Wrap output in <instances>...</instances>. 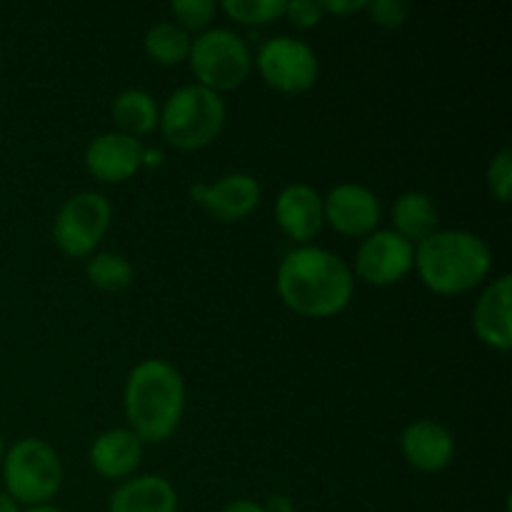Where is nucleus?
<instances>
[{"label": "nucleus", "instance_id": "obj_26", "mask_svg": "<svg viewBox=\"0 0 512 512\" xmlns=\"http://www.w3.org/2000/svg\"><path fill=\"white\" fill-rule=\"evenodd\" d=\"M323 8L320 3L313 0H293V3H285V18L290 20L298 28H315L323 20Z\"/></svg>", "mask_w": 512, "mask_h": 512}, {"label": "nucleus", "instance_id": "obj_18", "mask_svg": "<svg viewBox=\"0 0 512 512\" xmlns=\"http://www.w3.org/2000/svg\"><path fill=\"white\" fill-rule=\"evenodd\" d=\"M438 223V208L423 190H408L393 203V230L408 243H423L438 230Z\"/></svg>", "mask_w": 512, "mask_h": 512}, {"label": "nucleus", "instance_id": "obj_31", "mask_svg": "<svg viewBox=\"0 0 512 512\" xmlns=\"http://www.w3.org/2000/svg\"><path fill=\"white\" fill-rule=\"evenodd\" d=\"M25 512H65L63 508H58V505H35V508H28Z\"/></svg>", "mask_w": 512, "mask_h": 512}, {"label": "nucleus", "instance_id": "obj_28", "mask_svg": "<svg viewBox=\"0 0 512 512\" xmlns=\"http://www.w3.org/2000/svg\"><path fill=\"white\" fill-rule=\"evenodd\" d=\"M220 512H268V510H265V505L255 503V500L240 498V500H233V503L225 505Z\"/></svg>", "mask_w": 512, "mask_h": 512}, {"label": "nucleus", "instance_id": "obj_5", "mask_svg": "<svg viewBox=\"0 0 512 512\" xmlns=\"http://www.w3.org/2000/svg\"><path fill=\"white\" fill-rule=\"evenodd\" d=\"M5 493L18 505H48L63 485V463L53 445L23 438L3 455Z\"/></svg>", "mask_w": 512, "mask_h": 512}, {"label": "nucleus", "instance_id": "obj_25", "mask_svg": "<svg viewBox=\"0 0 512 512\" xmlns=\"http://www.w3.org/2000/svg\"><path fill=\"white\" fill-rule=\"evenodd\" d=\"M365 10L370 13V20L385 30L403 28L410 15V5L400 3V0H373Z\"/></svg>", "mask_w": 512, "mask_h": 512}, {"label": "nucleus", "instance_id": "obj_11", "mask_svg": "<svg viewBox=\"0 0 512 512\" xmlns=\"http://www.w3.org/2000/svg\"><path fill=\"white\" fill-rule=\"evenodd\" d=\"M195 200L220 223H235L253 213L263 198V188L248 173H230L213 185H195L190 190Z\"/></svg>", "mask_w": 512, "mask_h": 512}, {"label": "nucleus", "instance_id": "obj_24", "mask_svg": "<svg viewBox=\"0 0 512 512\" xmlns=\"http://www.w3.org/2000/svg\"><path fill=\"white\" fill-rule=\"evenodd\" d=\"M488 188L493 193L495 200L500 203H508L510 200V188H512V150L503 148L488 165Z\"/></svg>", "mask_w": 512, "mask_h": 512}, {"label": "nucleus", "instance_id": "obj_22", "mask_svg": "<svg viewBox=\"0 0 512 512\" xmlns=\"http://www.w3.org/2000/svg\"><path fill=\"white\" fill-rule=\"evenodd\" d=\"M223 13L243 25H268L285 18V0H225Z\"/></svg>", "mask_w": 512, "mask_h": 512}, {"label": "nucleus", "instance_id": "obj_23", "mask_svg": "<svg viewBox=\"0 0 512 512\" xmlns=\"http://www.w3.org/2000/svg\"><path fill=\"white\" fill-rule=\"evenodd\" d=\"M170 13H173L175 25H180L185 33H203L213 23L218 5L213 0H178L170 5Z\"/></svg>", "mask_w": 512, "mask_h": 512}, {"label": "nucleus", "instance_id": "obj_13", "mask_svg": "<svg viewBox=\"0 0 512 512\" xmlns=\"http://www.w3.org/2000/svg\"><path fill=\"white\" fill-rule=\"evenodd\" d=\"M275 220L290 240L308 245L323 230V195L305 183L283 188L275 198Z\"/></svg>", "mask_w": 512, "mask_h": 512}, {"label": "nucleus", "instance_id": "obj_10", "mask_svg": "<svg viewBox=\"0 0 512 512\" xmlns=\"http://www.w3.org/2000/svg\"><path fill=\"white\" fill-rule=\"evenodd\" d=\"M383 218L378 195L360 183H340L323 198V220L340 235L368 238Z\"/></svg>", "mask_w": 512, "mask_h": 512}, {"label": "nucleus", "instance_id": "obj_19", "mask_svg": "<svg viewBox=\"0 0 512 512\" xmlns=\"http://www.w3.org/2000/svg\"><path fill=\"white\" fill-rule=\"evenodd\" d=\"M113 113L115 125H118V133L130 135V138H143V135H150L155 128H158L160 120V108L155 103V98L145 90L130 88L123 90L118 98L113 100Z\"/></svg>", "mask_w": 512, "mask_h": 512}, {"label": "nucleus", "instance_id": "obj_7", "mask_svg": "<svg viewBox=\"0 0 512 512\" xmlns=\"http://www.w3.org/2000/svg\"><path fill=\"white\" fill-rule=\"evenodd\" d=\"M113 220L108 198L93 190L65 200L53 220V240L68 258H90Z\"/></svg>", "mask_w": 512, "mask_h": 512}, {"label": "nucleus", "instance_id": "obj_17", "mask_svg": "<svg viewBox=\"0 0 512 512\" xmlns=\"http://www.w3.org/2000/svg\"><path fill=\"white\" fill-rule=\"evenodd\" d=\"M108 512H178V490L163 475H138L113 490Z\"/></svg>", "mask_w": 512, "mask_h": 512}, {"label": "nucleus", "instance_id": "obj_12", "mask_svg": "<svg viewBox=\"0 0 512 512\" xmlns=\"http://www.w3.org/2000/svg\"><path fill=\"white\" fill-rule=\"evenodd\" d=\"M143 143L123 133H103L85 148V168L95 180L108 185L125 183L143 168Z\"/></svg>", "mask_w": 512, "mask_h": 512}, {"label": "nucleus", "instance_id": "obj_4", "mask_svg": "<svg viewBox=\"0 0 512 512\" xmlns=\"http://www.w3.org/2000/svg\"><path fill=\"white\" fill-rule=\"evenodd\" d=\"M225 108L223 95L203 88V85H183L160 108L158 128L163 133V140L173 145L175 150L193 153L203 150L213 143L225 125Z\"/></svg>", "mask_w": 512, "mask_h": 512}, {"label": "nucleus", "instance_id": "obj_20", "mask_svg": "<svg viewBox=\"0 0 512 512\" xmlns=\"http://www.w3.org/2000/svg\"><path fill=\"white\" fill-rule=\"evenodd\" d=\"M143 45L145 53H148V58L153 60V63L173 68V65H180L188 60L193 38H190V33H185L180 25L158 23L145 33Z\"/></svg>", "mask_w": 512, "mask_h": 512}, {"label": "nucleus", "instance_id": "obj_2", "mask_svg": "<svg viewBox=\"0 0 512 512\" xmlns=\"http://www.w3.org/2000/svg\"><path fill=\"white\" fill-rule=\"evenodd\" d=\"M125 418L140 443H165L185 413V380L168 360L150 358L135 365L125 380Z\"/></svg>", "mask_w": 512, "mask_h": 512}, {"label": "nucleus", "instance_id": "obj_15", "mask_svg": "<svg viewBox=\"0 0 512 512\" xmlns=\"http://www.w3.org/2000/svg\"><path fill=\"white\" fill-rule=\"evenodd\" d=\"M400 450L410 468L420 473H440L455 458V438L435 420H415L400 435Z\"/></svg>", "mask_w": 512, "mask_h": 512}, {"label": "nucleus", "instance_id": "obj_21", "mask_svg": "<svg viewBox=\"0 0 512 512\" xmlns=\"http://www.w3.org/2000/svg\"><path fill=\"white\" fill-rule=\"evenodd\" d=\"M85 275L90 283L105 293H120L133 285V265L118 253H95L85 265Z\"/></svg>", "mask_w": 512, "mask_h": 512}, {"label": "nucleus", "instance_id": "obj_27", "mask_svg": "<svg viewBox=\"0 0 512 512\" xmlns=\"http://www.w3.org/2000/svg\"><path fill=\"white\" fill-rule=\"evenodd\" d=\"M320 8H323V13L343 18V15L363 13V10L368 8V3H365V0H325V3H320Z\"/></svg>", "mask_w": 512, "mask_h": 512}, {"label": "nucleus", "instance_id": "obj_16", "mask_svg": "<svg viewBox=\"0 0 512 512\" xmlns=\"http://www.w3.org/2000/svg\"><path fill=\"white\" fill-rule=\"evenodd\" d=\"M90 468L105 480H125L138 470L143 460V443L128 428H113L100 433L90 445Z\"/></svg>", "mask_w": 512, "mask_h": 512}, {"label": "nucleus", "instance_id": "obj_1", "mask_svg": "<svg viewBox=\"0 0 512 512\" xmlns=\"http://www.w3.org/2000/svg\"><path fill=\"white\" fill-rule=\"evenodd\" d=\"M275 285L285 308L313 320L335 318L355 295L353 268L318 245L290 250L280 263Z\"/></svg>", "mask_w": 512, "mask_h": 512}, {"label": "nucleus", "instance_id": "obj_8", "mask_svg": "<svg viewBox=\"0 0 512 512\" xmlns=\"http://www.w3.org/2000/svg\"><path fill=\"white\" fill-rule=\"evenodd\" d=\"M255 68L265 85L285 95H300L318 83L320 63L315 50L290 35H275L260 45Z\"/></svg>", "mask_w": 512, "mask_h": 512}, {"label": "nucleus", "instance_id": "obj_30", "mask_svg": "<svg viewBox=\"0 0 512 512\" xmlns=\"http://www.w3.org/2000/svg\"><path fill=\"white\" fill-rule=\"evenodd\" d=\"M0 512H20V505L8 493H0Z\"/></svg>", "mask_w": 512, "mask_h": 512}, {"label": "nucleus", "instance_id": "obj_9", "mask_svg": "<svg viewBox=\"0 0 512 512\" xmlns=\"http://www.w3.org/2000/svg\"><path fill=\"white\" fill-rule=\"evenodd\" d=\"M415 265V245L395 230H375L355 253V275L375 288L400 283Z\"/></svg>", "mask_w": 512, "mask_h": 512}, {"label": "nucleus", "instance_id": "obj_6", "mask_svg": "<svg viewBox=\"0 0 512 512\" xmlns=\"http://www.w3.org/2000/svg\"><path fill=\"white\" fill-rule=\"evenodd\" d=\"M188 63L198 85L220 95L248 80L253 55L248 43L230 28H208L190 45Z\"/></svg>", "mask_w": 512, "mask_h": 512}, {"label": "nucleus", "instance_id": "obj_14", "mask_svg": "<svg viewBox=\"0 0 512 512\" xmlns=\"http://www.w3.org/2000/svg\"><path fill=\"white\" fill-rule=\"evenodd\" d=\"M510 300H512V278L503 273L495 278L473 308V330L478 340H483L488 348L498 353H508L512 348V320H510Z\"/></svg>", "mask_w": 512, "mask_h": 512}, {"label": "nucleus", "instance_id": "obj_3", "mask_svg": "<svg viewBox=\"0 0 512 512\" xmlns=\"http://www.w3.org/2000/svg\"><path fill=\"white\" fill-rule=\"evenodd\" d=\"M415 270L435 295H463L485 283L493 250L470 230H435L415 245Z\"/></svg>", "mask_w": 512, "mask_h": 512}, {"label": "nucleus", "instance_id": "obj_32", "mask_svg": "<svg viewBox=\"0 0 512 512\" xmlns=\"http://www.w3.org/2000/svg\"><path fill=\"white\" fill-rule=\"evenodd\" d=\"M3 455H5V443H3V435H0V463H3Z\"/></svg>", "mask_w": 512, "mask_h": 512}, {"label": "nucleus", "instance_id": "obj_29", "mask_svg": "<svg viewBox=\"0 0 512 512\" xmlns=\"http://www.w3.org/2000/svg\"><path fill=\"white\" fill-rule=\"evenodd\" d=\"M160 163H163V153H160V150H143L145 168H158Z\"/></svg>", "mask_w": 512, "mask_h": 512}]
</instances>
